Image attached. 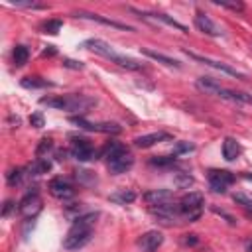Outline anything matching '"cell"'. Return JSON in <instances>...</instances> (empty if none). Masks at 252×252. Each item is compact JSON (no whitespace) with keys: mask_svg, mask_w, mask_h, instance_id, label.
I'll return each mask as SVG.
<instances>
[{"mask_svg":"<svg viewBox=\"0 0 252 252\" xmlns=\"http://www.w3.org/2000/svg\"><path fill=\"white\" fill-rule=\"evenodd\" d=\"M96 219H98V213H85V215L75 217L67 236L63 238V248L67 250L83 248L93 236V224Z\"/></svg>","mask_w":252,"mask_h":252,"instance_id":"6da1fadb","label":"cell"},{"mask_svg":"<svg viewBox=\"0 0 252 252\" xmlns=\"http://www.w3.org/2000/svg\"><path fill=\"white\" fill-rule=\"evenodd\" d=\"M39 104L49 106V108H59V110H67V112H89L94 104L96 98L89 96V94H59V96H41Z\"/></svg>","mask_w":252,"mask_h":252,"instance_id":"7a4b0ae2","label":"cell"},{"mask_svg":"<svg viewBox=\"0 0 252 252\" xmlns=\"http://www.w3.org/2000/svg\"><path fill=\"white\" fill-rule=\"evenodd\" d=\"M102 158H106V165L110 169V173H124L134 165V156L130 154V150L116 140H110L104 148H102Z\"/></svg>","mask_w":252,"mask_h":252,"instance_id":"3957f363","label":"cell"},{"mask_svg":"<svg viewBox=\"0 0 252 252\" xmlns=\"http://www.w3.org/2000/svg\"><path fill=\"white\" fill-rule=\"evenodd\" d=\"M83 47L89 49V51H94V53H98V55H102V57H106V59H110L112 63H116V65H120V67H124V69H130V71H140V69H144V63H140V61H136V59H132V57H126V55L116 53V51H114L106 41H102V39H87V41L83 43Z\"/></svg>","mask_w":252,"mask_h":252,"instance_id":"277c9868","label":"cell"},{"mask_svg":"<svg viewBox=\"0 0 252 252\" xmlns=\"http://www.w3.org/2000/svg\"><path fill=\"white\" fill-rule=\"evenodd\" d=\"M203 207H205V199L201 193L191 191L187 195H183L179 199V211H181V219L193 222L203 215Z\"/></svg>","mask_w":252,"mask_h":252,"instance_id":"5b68a950","label":"cell"},{"mask_svg":"<svg viewBox=\"0 0 252 252\" xmlns=\"http://www.w3.org/2000/svg\"><path fill=\"white\" fill-rule=\"evenodd\" d=\"M71 122L89 132H102V134H120L122 132V128L116 122H87L83 116H73Z\"/></svg>","mask_w":252,"mask_h":252,"instance_id":"8992f818","label":"cell"},{"mask_svg":"<svg viewBox=\"0 0 252 252\" xmlns=\"http://www.w3.org/2000/svg\"><path fill=\"white\" fill-rule=\"evenodd\" d=\"M71 156L77 158L79 161H91L96 158V150L94 146L87 140V138H71V148H69Z\"/></svg>","mask_w":252,"mask_h":252,"instance_id":"52a82bcc","label":"cell"},{"mask_svg":"<svg viewBox=\"0 0 252 252\" xmlns=\"http://www.w3.org/2000/svg\"><path fill=\"white\" fill-rule=\"evenodd\" d=\"M207 179H209V185L215 193H224L226 187L234 183V175L226 169H209Z\"/></svg>","mask_w":252,"mask_h":252,"instance_id":"ba28073f","label":"cell"},{"mask_svg":"<svg viewBox=\"0 0 252 252\" xmlns=\"http://www.w3.org/2000/svg\"><path fill=\"white\" fill-rule=\"evenodd\" d=\"M185 53L193 59V61H199V63H203V65H209V67H213V69H219V71H222V73H226V75H230V77H236V79H246V75L244 73H240V71H236L234 67H230V65H226V63H220V61H215V59H211V57H203V55H197V53H193V51H189V49H185Z\"/></svg>","mask_w":252,"mask_h":252,"instance_id":"9c48e42d","label":"cell"},{"mask_svg":"<svg viewBox=\"0 0 252 252\" xmlns=\"http://www.w3.org/2000/svg\"><path fill=\"white\" fill-rule=\"evenodd\" d=\"M150 213H152V215H156L158 219H161L163 222H169V220H177V219H181L179 203H171V201L152 205V207H150Z\"/></svg>","mask_w":252,"mask_h":252,"instance_id":"30bf717a","label":"cell"},{"mask_svg":"<svg viewBox=\"0 0 252 252\" xmlns=\"http://www.w3.org/2000/svg\"><path fill=\"white\" fill-rule=\"evenodd\" d=\"M39 209H41L39 193H37V189H35V187H32V189L22 197V201L18 203V211H20L24 217H33Z\"/></svg>","mask_w":252,"mask_h":252,"instance_id":"8fae6325","label":"cell"},{"mask_svg":"<svg viewBox=\"0 0 252 252\" xmlns=\"http://www.w3.org/2000/svg\"><path fill=\"white\" fill-rule=\"evenodd\" d=\"M49 193L55 197V199H61V201H67V199H73L75 197V187L69 183V179L65 177H53L49 181Z\"/></svg>","mask_w":252,"mask_h":252,"instance_id":"7c38bea8","label":"cell"},{"mask_svg":"<svg viewBox=\"0 0 252 252\" xmlns=\"http://www.w3.org/2000/svg\"><path fill=\"white\" fill-rule=\"evenodd\" d=\"M130 12L138 14L140 18H144V20H148V22H161V24H165V26H171V28L179 30V32H187V28H185L183 24H179V22L173 20V18H169L167 14H161V12H142V10H136V8H130Z\"/></svg>","mask_w":252,"mask_h":252,"instance_id":"4fadbf2b","label":"cell"},{"mask_svg":"<svg viewBox=\"0 0 252 252\" xmlns=\"http://www.w3.org/2000/svg\"><path fill=\"white\" fill-rule=\"evenodd\" d=\"M75 18H83V20H93V22H98V24H104V26H110V28H118V30H126V32H134L132 26H126V24H120L116 20H110V18H104L100 14H93V12H85V10H79L73 14Z\"/></svg>","mask_w":252,"mask_h":252,"instance_id":"5bb4252c","label":"cell"},{"mask_svg":"<svg viewBox=\"0 0 252 252\" xmlns=\"http://www.w3.org/2000/svg\"><path fill=\"white\" fill-rule=\"evenodd\" d=\"M195 26H197L199 32H203V33H207V35H213V37L222 35V30H220L205 12H201V10L195 14Z\"/></svg>","mask_w":252,"mask_h":252,"instance_id":"9a60e30c","label":"cell"},{"mask_svg":"<svg viewBox=\"0 0 252 252\" xmlns=\"http://www.w3.org/2000/svg\"><path fill=\"white\" fill-rule=\"evenodd\" d=\"M161 242H163V236H161V232H158V230H148V232L142 234V238L138 240V244L142 246L144 252H156V250L161 246Z\"/></svg>","mask_w":252,"mask_h":252,"instance_id":"2e32d148","label":"cell"},{"mask_svg":"<svg viewBox=\"0 0 252 252\" xmlns=\"http://www.w3.org/2000/svg\"><path fill=\"white\" fill-rule=\"evenodd\" d=\"M163 140H171V134H167V132H152V134H144V136L134 138V146L150 148V146H154L158 142H163Z\"/></svg>","mask_w":252,"mask_h":252,"instance_id":"e0dca14e","label":"cell"},{"mask_svg":"<svg viewBox=\"0 0 252 252\" xmlns=\"http://www.w3.org/2000/svg\"><path fill=\"white\" fill-rule=\"evenodd\" d=\"M238 156H240V144H238L234 138L226 136V138L222 140V158H224L226 161H234Z\"/></svg>","mask_w":252,"mask_h":252,"instance_id":"ac0fdd59","label":"cell"},{"mask_svg":"<svg viewBox=\"0 0 252 252\" xmlns=\"http://www.w3.org/2000/svg\"><path fill=\"white\" fill-rule=\"evenodd\" d=\"M144 201L150 203V205L171 201V191L169 189H154V191H148V193H144Z\"/></svg>","mask_w":252,"mask_h":252,"instance_id":"d6986e66","label":"cell"},{"mask_svg":"<svg viewBox=\"0 0 252 252\" xmlns=\"http://www.w3.org/2000/svg\"><path fill=\"white\" fill-rule=\"evenodd\" d=\"M142 55H146V57H150V59H154V61H159V63H163L165 67H175V69H179L181 67V63L177 61V59H171V57H167V55H163V53H158V51H154V49H142Z\"/></svg>","mask_w":252,"mask_h":252,"instance_id":"ffe728a7","label":"cell"},{"mask_svg":"<svg viewBox=\"0 0 252 252\" xmlns=\"http://www.w3.org/2000/svg\"><path fill=\"white\" fill-rule=\"evenodd\" d=\"M12 59H14V65L16 67H24L30 59V49L26 45H16L14 51H12Z\"/></svg>","mask_w":252,"mask_h":252,"instance_id":"44dd1931","label":"cell"},{"mask_svg":"<svg viewBox=\"0 0 252 252\" xmlns=\"http://www.w3.org/2000/svg\"><path fill=\"white\" fill-rule=\"evenodd\" d=\"M195 85H197L199 91H203V93H207V94H215L217 89L220 87V85H219L215 79H211V77H199Z\"/></svg>","mask_w":252,"mask_h":252,"instance_id":"7402d4cb","label":"cell"},{"mask_svg":"<svg viewBox=\"0 0 252 252\" xmlns=\"http://www.w3.org/2000/svg\"><path fill=\"white\" fill-rule=\"evenodd\" d=\"M20 85L26 87V89H45V87H53V83H49V81H45V79H41V77H24V79L20 81Z\"/></svg>","mask_w":252,"mask_h":252,"instance_id":"603a6c76","label":"cell"},{"mask_svg":"<svg viewBox=\"0 0 252 252\" xmlns=\"http://www.w3.org/2000/svg\"><path fill=\"white\" fill-rule=\"evenodd\" d=\"M112 203H118V205H126V203H132L136 199V193L130 191V189H122V191H116L108 197Z\"/></svg>","mask_w":252,"mask_h":252,"instance_id":"cb8c5ba5","label":"cell"},{"mask_svg":"<svg viewBox=\"0 0 252 252\" xmlns=\"http://www.w3.org/2000/svg\"><path fill=\"white\" fill-rule=\"evenodd\" d=\"M32 169V175H41V173H47L51 169V161L49 159H43V158H37V161L30 167Z\"/></svg>","mask_w":252,"mask_h":252,"instance_id":"d4e9b609","label":"cell"},{"mask_svg":"<svg viewBox=\"0 0 252 252\" xmlns=\"http://www.w3.org/2000/svg\"><path fill=\"white\" fill-rule=\"evenodd\" d=\"M175 163V156H154L150 158V165H158V167H167Z\"/></svg>","mask_w":252,"mask_h":252,"instance_id":"484cf974","label":"cell"},{"mask_svg":"<svg viewBox=\"0 0 252 252\" xmlns=\"http://www.w3.org/2000/svg\"><path fill=\"white\" fill-rule=\"evenodd\" d=\"M51 148H53V138H47V136H45V138L39 140V144H37V148H35V156H37V158H43Z\"/></svg>","mask_w":252,"mask_h":252,"instance_id":"4316f807","label":"cell"},{"mask_svg":"<svg viewBox=\"0 0 252 252\" xmlns=\"http://www.w3.org/2000/svg\"><path fill=\"white\" fill-rule=\"evenodd\" d=\"M22 177H24V169L22 167H14V169H10L8 173H6V181H8V185H18L20 181H22Z\"/></svg>","mask_w":252,"mask_h":252,"instance_id":"83f0119b","label":"cell"},{"mask_svg":"<svg viewBox=\"0 0 252 252\" xmlns=\"http://www.w3.org/2000/svg\"><path fill=\"white\" fill-rule=\"evenodd\" d=\"M173 181H175V185L179 187V189H185V187H191L193 183H195V179L189 175V173H175V177H173Z\"/></svg>","mask_w":252,"mask_h":252,"instance_id":"f1b7e54d","label":"cell"},{"mask_svg":"<svg viewBox=\"0 0 252 252\" xmlns=\"http://www.w3.org/2000/svg\"><path fill=\"white\" fill-rule=\"evenodd\" d=\"M232 201H234L236 205L244 207L246 211H252V199H250L248 195H244V193H234V195H232Z\"/></svg>","mask_w":252,"mask_h":252,"instance_id":"f546056e","label":"cell"},{"mask_svg":"<svg viewBox=\"0 0 252 252\" xmlns=\"http://www.w3.org/2000/svg\"><path fill=\"white\" fill-rule=\"evenodd\" d=\"M61 26H63L61 20H49L43 24V30H45V33H57L61 30Z\"/></svg>","mask_w":252,"mask_h":252,"instance_id":"4dcf8cb0","label":"cell"},{"mask_svg":"<svg viewBox=\"0 0 252 252\" xmlns=\"http://www.w3.org/2000/svg\"><path fill=\"white\" fill-rule=\"evenodd\" d=\"M215 4L220 6V8L232 10V12H242V10H244V4H242V2H215Z\"/></svg>","mask_w":252,"mask_h":252,"instance_id":"1f68e13d","label":"cell"},{"mask_svg":"<svg viewBox=\"0 0 252 252\" xmlns=\"http://www.w3.org/2000/svg\"><path fill=\"white\" fill-rule=\"evenodd\" d=\"M195 146L193 144H189V142H179L175 148H173V156H177V154H185V152H191Z\"/></svg>","mask_w":252,"mask_h":252,"instance_id":"d6a6232c","label":"cell"},{"mask_svg":"<svg viewBox=\"0 0 252 252\" xmlns=\"http://www.w3.org/2000/svg\"><path fill=\"white\" fill-rule=\"evenodd\" d=\"M30 124L33 126V128H41L45 122H43V116H41V112H33L32 116H30Z\"/></svg>","mask_w":252,"mask_h":252,"instance_id":"836d02e7","label":"cell"},{"mask_svg":"<svg viewBox=\"0 0 252 252\" xmlns=\"http://www.w3.org/2000/svg\"><path fill=\"white\" fill-rule=\"evenodd\" d=\"M63 67H69V69H83V63H81V61H73V59H63Z\"/></svg>","mask_w":252,"mask_h":252,"instance_id":"e575fe53","label":"cell"},{"mask_svg":"<svg viewBox=\"0 0 252 252\" xmlns=\"http://www.w3.org/2000/svg\"><path fill=\"white\" fill-rule=\"evenodd\" d=\"M14 207H16V205H14V201H6V203H4V209H2V217H8V215H10V211H12Z\"/></svg>","mask_w":252,"mask_h":252,"instance_id":"d590c367","label":"cell"},{"mask_svg":"<svg viewBox=\"0 0 252 252\" xmlns=\"http://www.w3.org/2000/svg\"><path fill=\"white\" fill-rule=\"evenodd\" d=\"M47 55H55V47L53 45H47V49H43V57H47Z\"/></svg>","mask_w":252,"mask_h":252,"instance_id":"8d00e7d4","label":"cell"},{"mask_svg":"<svg viewBox=\"0 0 252 252\" xmlns=\"http://www.w3.org/2000/svg\"><path fill=\"white\" fill-rule=\"evenodd\" d=\"M185 242H187V244H195V242H197V236H195V234H187Z\"/></svg>","mask_w":252,"mask_h":252,"instance_id":"74e56055","label":"cell"},{"mask_svg":"<svg viewBox=\"0 0 252 252\" xmlns=\"http://www.w3.org/2000/svg\"><path fill=\"white\" fill-rule=\"evenodd\" d=\"M244 248H246V252H252V238L244 240Z\"/></svg>","mask_w":252,"mask_h":252,"instance_id":"f35d334b","label":"cell"},{"mask_svg":"<svg viewBox=\"0 0 252 252\" xmlns=\"http://www.w3.org/2000/svg\"><path fill=\"white\" fill-rule=\"evenodd\" d=\"M65 156H67V152H65V150L57 152V159H65Z\"/></svg>","mask_w":252,"mask_h":252,"instance_id":"ab89813d","label":"cell"},{"mask_svg":"<svg viewBox=\"0 0 252 252\" xmlns=\"http://www.w3.org/2000/svg\"><path fill=\"white\" fill-rule=\"evenodd\" d=\"M242 177H244V179H250V181H252V173H242Z\"/></svg>","mask_w":252,"mask_h":252,"instance_id":"60d3db41","label":"cell"}]
</instances>
